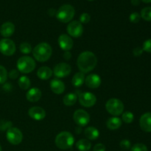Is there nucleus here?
<instances>
[{
    "label": "nucleus",
    "mask_w": 151,
    "mask_h": 151,
    "mask_svg": "<svg viewBox=\"0 0 151 151\" xmlns=\"http://www.w3.org/2000/svg\"><path fill=\"white\" fill-rule=\"evenodd\" d=\"M97 58L95 55L90 51H84L78 56L77 64L78 69L83 73H88L96 67Z\"/></svg>",
    "instance_id": "f257e3e1"
},
{
    "label": "nucleus",
    "mask_w": 151,
    "mask_h": 151,
    "mask_svg": "<svg viewBox=\"0 0 151 151\" xmlns=\"http://www.w3.org/2000/svg\"><path fill=\"white\" fill-rule=\"evenodd\" d=\"M52 53L51 46L45 42H42L36 45L32 50V55L36 60L39 62L47 61L50 58Z\"/></svg>",
    "instance_id": "f03ea898"
},
{
    "label": "nucleus",
    "mask_w": 151,
    "mask_h": 151,
    "mask_svg": "<svg viewBox=\"0 0 151 151\" xmlns=\"http://www.w3.org/2000/svg\"><path fill=\"white\" fill-rule=\"evenodd\" d=\"M55 142L56 146L60 150H68L74 145L75 138L71 133L63 131L56 136Z\"/></svg>",
    "instance_id": "7ed1b4c3"
},
{
    "label": "nucleus",
    "mask_w": 151,
    "mask_h": 151,
    "mask_svg": "<svg viewBox=\"0 0 151 151\" xmlns=\"http://www.w3.org/2000/svg\"><path fill=\"white\" fill-rule=\"evenodd\" d=\"M75 10L73 6L70 4H63L58 10L56 13V18L58 20L63 23L69 22L74 18Z\"/></svg>",
    "instance_id": "20e7f679"
},
{
    "label": "nucleus",
    "mask_w": 151,
    "mask_h": 151,
    "mask_svg": "<svg viewBox=\"0 0 151 151\" xmlns=\"http://www.w3.org/2000/svg\"><path fill=\"white\" fill-rule=\"evenodd\" d=\"M35 62L33 58L29 56L21 57L17 61V68L19 72L24 74L30 73L35 69Z\"/></svg>",
    "instance_id": "39448f33"
},
{
    "label": "nucleus",
    "mask_w": 151,
    "mask_h": 151,
    "mask_svg": "<svg viewBox=\"0 0 151 151\" xmlns=\"http://www.w3.org/2000/svg\"><path fill=\"white\" fill-rule=\"evenodd\" d=\"M106 109L110 114L114 116H117L123 113L124 104L119 99L111 98L109 99L106 103Z\"/></svg>",
    "instance_id": "423d86ee"
},
{
    "label": "nucleus",
    "mask_w": 151,
    "mask_h": 151,
    "mask_svg": "<svg viewBox=\"0 0 151 151\" xmlns=\"http://www.w3.org/2000/svg\"><path fill=\"white\" fill-rule=\"evenodd\" d=\"M6 138L7 141L13 145H18L20 144L23 139V134L22 132L17 128H9L6 133Z\"/></svg>",
    "instance_id": "0eeeda50"
},
{
    "label": "nucleus",
    "mask_w": 151,
    "mask_h": 151,
    "mask_svg": "<svg viewBox=\"0 0 151 151\" xmlns=\"http://www.w3.org/2000/svg\"><path fill=\"white\" fill-rule=\"evenodd\" d=\"M16 50V44L9 38H3L0 41V52L6 56H11Z\"/></svg>",
    "instance_id": "6e6552de"
},
{
    "label": "nucleus",
    "mask_w": 151,
    "mask_h": 151,
    "mask_svg": "<svg viewBox=\"0 0 151 151\" xmlns=\"http://www.w3.org/2000/svg\"><path fill=\"white\" fill-rule=\"evenodd\" d=\"M73 119L77 125L81 127H83L89 123L90 116L88 112L86 111L83 109H78L74 113Z\"/></svg>",
    "instance_id": "1a4fd4ad"
},
{
    "label": "nucleus",
    "mask_w": 151,
    "mask_h": 151,
    "mask_svg": "<svg viewBox=\"0 0 151 151\" xmlns=\"http://www.w3.org/2000/svg\"><path fill=\"white\" fill-rule=\"evenodd\" d=\"M81 106L86 108H91L95 105L97 102V97L91 92H83L81 93L78 97Z\"/></svg>",
    "instance_id": "9d476101"
},
{
    "label": "nucleus",
    "mask_w": 151,
    "mask_h": 151,
    "mask_svg": "<svg viewBox=\"0 0 151 151\" xmlns=\"http://www.w3.org/2000/svg\"><path fill=\"white\" fill-rule=\"evenodd\" d=\"M67 32L69 36L74 38H79L83 35V27L82 24L78 21H73L70 22L67 26Z\"/></svg>",
    "instance_id": "9b49d317"
},
{
    "label": "nucleus",
    "mask_w": 151,
    "mask_h": 151,
    "mask_svg": "<svg viewBox=\"0 0 151 151\" xmlns=\"http://www.w3.org/2000/svg\"><path fill=\"white\" fill-rule=\"evenodd\" d=\"M71 71L72 68L68 63H60L55 66L53 72L58 78H63L67 77L71 73Z\"/></svg>",
    "instance_id": "f8f14e48"
},
{
    "label": "nucleus",
    "mask_w": 151,
    "mask_h": 151,
    "mask_svg": "<svg viewBox=\"0 0 151 151\" xmlns=\"http://www.w3.org/2000/svg\"><path fill=\"white\" fill-rule=\"evenodd\" d=\"M58 42L60 49L64 50L65 52L69 51L74 45L73 40L71 38V36H69L67 34H61L58 37Z\"/></svg>",
    "instance_id": "ddd939ff"
},
{
    "label": "nucleus",
    "mask_w": 151,
    "mask_h": 151,
    "mask_svg": "<svg viewBox=\"0 0 151 151\" xmlns=\"http://www.w3.org/2000/svg\"><path fill=\"white\" fill-rule=\"evenodd\" d=\"M28 114L32 119L39 121L42 120L46 116V111L43 108L34 106L30 108L28 111Z\"/></svg>",
    "instance_id": "4468645a"
},
{
    "label": "nucleus",
    "mask_w": 151,
    "mask_h": 151,
    "mask_svg": "<svg viewBox=\"0 0 151 151\" xmlns=\"http://www.w3.org/2000/svg\"><path fill=\"white\" fill-rule=\"evenodd\" d=\"M140 128L145 132H151V113L147 112L142 115L139 119Z\"/></svg>",
    "instance_id": "2eb2a0df"
},
{
    "label": "nucleus",
    "mask_w": 151,
    "mask_h": 151,
    "mask_svg": "<svg viewBox=\"0 0 151 151\" xmlns=\"http://www.w3.org/2000/svg\"><path fill=\"white\" fill-rule=\"evenodd\" d=\"M85 83L90 88H97L101 84V78L97 74H91L85 79Z\"/></svg>",
    "instance_id": "dca6fc26"
},
{
    "label": "nucleus",
    "mask_w": 151,
    "mask_h": 151,
    "mask_svg": "<svg viewBox=\"0 0 151 151\" xmlns=\"http://www.w3.org/2000/svg\"><path fill=\"white\" fill-rule=\"evenodd\" d=\"M15 32V25L12 22H4L0 27V34L4 38H7L13 35Z\"/></svg>",
    "instance_id": "f3484780"
},
{
    "label": "nucleus",
    "mask_w": 151,
    "mask_h": 151,
    "mask_svg": "<svg viewBox=\"0 0 151 151\" xmlns=\"http://www.w3.org/2000/svg\"><path fill=\"white\" fill-rule=\"evenodd\" d=\"M41 97V91L37 87L29 88L26 94V98L31 103L38 102Z\"/></svg>",
    "instance_id": "a211bd4d"
},
{
    "label": "nucleus",
    "mask_w": 151,
    "mask_h": 151,
    "mask_svg": "<svg viewBox=\"0 0 151 151\" xmlns=\"http://www.w3.org/2000/svg\"><path fill=\"white\" fill-rule=\"evenodd\" d=\"M50 85L52 91L56 94H60L65 91L64 83L58 79L52 80Z\"/></svg>",
    "instance_id": "6ab92c4d"
},
{
    "label": "nucleus",
    "mask_w": 151,
    "mask_h": 151,
    "mask_svg": "<svg viewBox=\"0 0 151 151\" xmlns=\"http://www.w3.org/2000/svg\"><path fill=\"white\" fill-rule=\"evenodd\" d=\"M122 123V119L120 118L117 117V116H113L108 119L106 122V126L109 130L115 131L120 128Z\"/></svg>",
    "instance_id": "aec40b11"
},
{
    "label": "nucleus",
    "mask_w": 151,
    "mask_h": 151,
    "mask_svg": "<svg viewBox=\"0 0 151 151\" xmlns=\"http://www.w3.org/2000/svg\"><path fill=\"white\" fill-rule=\"evenodd\" d=\"M52 75V71L48 66H41L37 72V76L41 80H48Z\"/></svg>",
    "instance_id": "412c9836"
},
{
    "label": "nucleus",
    "mask_w": 151,
    "mask_h": 151,
    "mask_svg": "<svg viewBox=\"0 0 151 151\" xmlns=\"http://www.w3.org/2000/svg\"><path fill=\"white\" fill-rule=\"evenodd\" d=\"M84 134L87 139L96 140L100 136V132L95 127H88L84 131Z\"/></svg>",
    "instance_id": "4be33fe9"
},
{
    "label": "nucleus",
    "mask_w": 151,
    "mask_h": 151,
    "mask_svg": "<svg viewBox=\"0 0 151 151\" xmlns=\"http://www.w3.org/2000/svg\"><path fill=\"white\" fill-rule=\"evenodd\" d=\"M85 75L80 72L75 74L72 79V83L75 87H80L85 82Z\"/></svg>",
    "instance_id": "5701e85b"
},
{
    "label": "nucleus",
    "mask_w": 151,
    "mask_h": 151,
    "mask_svg": "<svg viewBox=\"0 0 151 151\" xmlns=\"http://www.w3.org/2000/svg\"><path fill=\"white\" fill-rule=\"evenodd\" d=\"M77 100H78V97L75 93H68L63 97V103L66 106H72L74 104H75Z\"/></svg>",
    "instance_id": "b1692460"
},
{
    "label": "nucleus",
    "mask_w": 151,
    "mask_h": 151,
    "mask_svg": "<svg viewBox=\"0 0 151 151\" xmlns=\"http://www.w3.org/2000/svg\"><path fill=\"white\" fill-rule=\"evenodd\" d=\"M76 147L79 151H88L91 147V143L88 139H82L77 142Z\"/></svg>",
    "instance_id": "393cba45"
},
{
    "label": "nucleus",
    "mask_w": 151,
    "mask_h": 151,
    "mask_svg": "<svg viewBox=\"0 0 151 151\" xmlns=\"http://www.w3.org/2000/svg\"><path fill=\"white\" fill-rule=\"evenodd\" d=\"M18 84L22 89L28 90L30 88L31 82L29 78H27V76H22L19 79Z\"/></svg>",
    "instance_id": "a878e982"
},
{
    "label": "nucleus",
    "mask_w": 151,
    "mask_h": 151,
    "mask_svg": "<svg viewBox=\"0 0 151 151\" xmlns=\"http://www.w3.org/2000/svg\"><path fill=\"white\" fill-rule=\"evenodd\" d=\"M141 18L147 22H151V7H146L141 11Z\"/></svg>",
    "instance_id": "bb28decb"
},
{
    "label": "nucleus",
    "mask_w": 151,
    "mask_h": 151,
    "mask_svg": "<svg viewBox=\"0 0 151 151\" xmlns=\"http://www.w3.org/2000/svg\"><path fill=\"white\" fill-rule=\"evenodd\" d=\"M122 119L125 123L131 124L134 119V114L131 113V111H125L122 114Z\"/></svg>",
    "instance_id": "cd10ccee"
},
{
    "label": "nucleus",
    "mask_w": 151,
    "mask_h": 151,
    "mask_svg": "<svg viewBox=\"0 0 151 151\" xmlns=\"http://www.w3.org/2000/svg\"><path fill=\"white\" fill-rule=\"evenodd\" d=\"M19 50H20L21 52L25 55L29 54L32 50L31 44L27 42L22 43V44H20V47H19Z\"/></svg>",
    "instance_id": "c85d7f7f"
},
{
    "label": "nucleus",
    "mask_w": 151,
    "mask_h": 151,
    "mask_svg": "<svg viewBox=\"0 0 151 151\" xmlns=\"http://www.w3.org/2000/svg\"><path fill=\"white\" fill-rule=\"evenodd\" d=\"M7 72L5 68L0 65V84L4 83L7 79Z\"/></svg>",
    "instance_id": "c756f323"
},
{
    "label": "nucleus",
    "mask_w": 151,
    "mask_h": 151,
    "mask_svg": "<svg viewBox=\"0 0 151 151\" xmlns=\"http://www.w3.org/2000/svg\"><path fill=\"white\" fill-rule=\"evenodd\" d=\"M131 151H147V147L142 143H137L132 146Z\"/></svg>",
    "instance_id": "7c9ffc66"
},
{
    "label": "nucleus",
    "mask_w": 151,
    "mask_h": 151,
    "mask_svg": "<svg viewBox=\"0 0 151 151\" xmlns=\"http://www.w3.org/2000/svg\"><path fill=\"white\" fill-rule=\"evenodd\" d=\"M129 19H130V21H131L132 23L137 24L140 21L141 16H140L139 13H137V12H134V13H132L131 15H130Z\"/></svg>",
    "instance_id": "2f4dec72"
},
{
    "label": "nucleus",
    "mask_w": 151,
    "mask_h": 151,
    "mask_svg": "<svg viewBox=\"0 0 151 151\" xmlns=\"http://www.w3.org/2000/svg\"><path fill=\"white\" fill-rule=\"evenodd\" d=\"M91 20V16L88 13H83L80 16V22L81 24H88Z\"/></svg>",
    "instance_id": "473e14b6"
},
{
    "label": "nucleus",
    "mask_w": 151,
    "mask_h": 151,
    "mask_svg": "<svg viewBox=\"0 0 151 151\" xmlns=\"http://www.w3.org/2000/svg\"><path fill=\"white\" fill-rule=\"evenodd\" d=\"M12 128V122L9 121L1 120L0 121V130L4 131V130H8L9 128Z\"/></svg>",
    "instance_id": "72a5a7b5"
},
{
    "label": "nucleus",
    "mask_w": 151,
    "mask_h": 151,
    "mask_svg": "<svg viewBox=\"0 0 151 151\" xmlns=\"http://www.w3.org/2000/svg\"><path fill=\"white\" fill-rule=\"evenodd\" d=\"M119 146L123 150H128V149L131 148V143L128 139H123L119 143Z\"/></svg>",
    "instance_id": "f704fd0d"
},
{
    "label": "nucleus",
    "mask_w": 151,
    "mask_h": 151,
    "mask_svg": "<svg viewBox=\"0 0 151 151\" xmlns=\"http://www.w3.org/2000/svg\"><path fill=\"white\" fill-rule=\"evenodd\" d=\"M143 51H145L148 53H151V38L147 39L143 43L142 46Z\"/></svg>",
    "instance_id": "c9c22d12"
},
{
    "label": "nucleus",
    "mask_w": 151,
    "mask_h": 151,
    "mask_svg": "<svg viewBox=\"0 0 151 151\" xmlns=\"http://www.w3.org/2000/svg\"><path fill=\"white\" fill-rule=\"evenodd\" d=\"M8 76L9 78H11V79H16V78L19 76V72L18 71V69H12V70L9 72Z\"/></svg>",
    "instance_id": "e433bc0d"
},
{
    "label": "nucleus",
    "mask_w": 151,
    "mask_h": 151,
    "mask_svg": "<svg viewBox=\"0 0 151 151\" xmlns=\"http://www.w3.org/2000/svg\"><path fill=\"white\" fill-rule=\"evenodd\" d=\"M93 151H106V146L102 143H99L94 145L93 147Z\"/></svg>",
    "instance_id": "4c0bfd02"
},
{
    "label": "nucleus",
    "mask_w": 151,
    "mask_h": 151,
    "mask_svg": "<svg viewBox=\"0 0 151 151\" xmlns=\"http://www.w3.org/2000/svg\"><path fill=\"white\" fill-rule=\"evenodd\" d=\"M142 52H143V49L139 47H136V48H134V50H133V53H134V55L137 56V57L141 55L142 54Z\"/></svg>",
    "instance_id": "58836bf2"
},
{
    "label": "nucleus",
    "mask_w": 151,
    "mask_h": 151,
    "mask_svg": "<svg viewBox=\"0 0 151 151\" xmlns=\"http://www.w3.org/2000/svg\"><path fill=\"white\" fill-rule=\"evenodd\" d=\"M63 58H64L65 60H69L72 58V54L69 51H66L63 54Z\"/></svg>",
    "instance_id": "ea45409f"
},
{
    "label": "nucleus",
    "mask_w": 151,
    "mask_h": 151,
    "mask_svg": "<svg viewBox=\"0 0 151 151\" xmlns=\"http://www.w3.org/2000/svg\"><path fill=\"white\" fill-rule=\"evenodd\" d=\"M56 13H57V11L53 8H50V10H48V14L50 16H55V15H56Z\"/></svg>",
    "instance_id": "a19ab883"
},
{
    "label": "nucleus",
    "mask_w": 151,
    "mask_h": 151,
    "mask_svg": "<svg viewBox=\"0 0 151 151\" xmlns=\"http://www.w3.org/2000/svg\"><path fill=\"white\" fill-rule=\"evenodd\" d=\"M131 4L134 6H137L140 4V0H131Z\"/></svg>",
    "instance_id": "79ce46f5"
},
{
    "label": "nucleus",
    "mask_w": 151,
    "mask_h": 151,
    "mask_svg": "<svg viewBox=\"0 0 151 151\" xmlns=\"http://www.w3.org/2000/svg\"><path fill=\"white\" fill-rule=\"evenodd\" d=\"M142 1L145 3H150L151 2V0H142Z\"/></svg>",
    "instance_id": "37998d69"
},
{
    "label": "nucleus",
    "mask_w": 151,
    "mask_h": 151,
    "mask_svg": "<svg viewBox=\"0 0 151 151\" xmlns=\"http://www.w3.org/2000/svg\"><path fill=\"white\" fill-rule=\"evenodd\" d=\"M0 151H1V145H0Z\"/></svg>",
    "instance_id": "c03bdc74"
},
{
    "label": "nucleus",
    "mask_w": 151,
    "mask_h": 151,
    "mask_svg": "<svg viewBox=\"0 0 151 151\" xmlns=\"http://www.w3.org/2000/svg\"><path fill=\"white\" fill-rule=\"evenodd\" d=\"M88 1H94V0H88Z\"/></svg>",
    "instance_id": "a18cd8bd"
}]
</instances>
